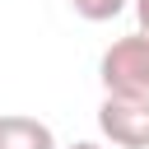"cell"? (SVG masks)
I'll return each instance as SVG.
<instances>
[{
    "label": "cell",
    "instance_id": "1",
    "mask_svg": "<svg viewBox=\"0 0 149 149\" xmlns=\"http://www.w3.org/2000/svg\"><path fill=\"white\" fill-rule=\"evenodd\" d=\"M102 93H140L149 98V33L116 37L98 61Z\"/></svg>",
    "mask_w": 149,
    "mask_h": 149
},
{
    "label": "cell",
    "instance_id": "2",
    "mask_svg": "<svg viewBox=\"0 0 149 149\" xmlns=\"http://www.w3.org/2000/svg\"><path fill=\"white\" fill-rule=\"evenodd\" d=\"M98 130L112 149H149V98L140 93H107L98 107Z\"/></svg>",
    "mask_w": 149,
    "mask_h": 149
},
{
    "label": "cell",
    "instance_id": "3",
    "mask_svg": "<svg viewBox=\"0 0 149 149\" xmlns=\"http://www.w3.org/2000/svg\"><path fill=\"white\" fill-rule=\"evenodd\" d=\"M0 149H61L51 126L23 112H5L0 116Z\"/></svg>",
    "mask_w": 149,
    "mask_h": 149
},
{
    "label": "cell",
    "instance_id": "4",
    "mask_svg": "<svg viewBox=\"0 0 149 149\" xmlns=\"http://www.w3.org/2000/svg\"><path fill=\"white\" fill-rule=\"evenodd\" d=\"M79 19H88V23H107V19H116L130 0H65Z\"/></svg>",
    "mask_w": 149,
    "mask_h": 149
},
{
    "label": "cell",
    "instance_id": "5",
    "mask_svg": "<svg viewBox=\"0 0 149 149\" xmlns=\"http://www.w3.org/2000/svg\"><path fill=\"white\" fill-rule=\"evenodd\" d=\"M135 19H140V33H149V0H135Z\"/></svg>",
    "mask_w": 149,
    "mask_h": 149
},
{
    "label": "cell",
    "instance_id": "6",
    "mask_svg": "<svg viewBox=\"0 0 149 149\" xmlns=\"http://www.w3.org/2000/svg\"><path fill=\"white\" fill-rule=\"evenodd\" d=\"M65 149H102V144H93V140H74V144H65Z\"/></svg>",
    "mask_w": 149,
    "mask_h": 149
}]
</instances>
